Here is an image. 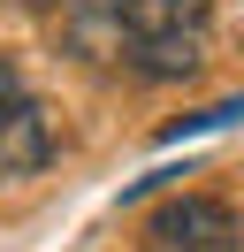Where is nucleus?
Returning <instances> with one entry per match:
<instances>
[{
  "mask_svg": "<svg viewBox=\"0 0 244 252\" xmlns=\"http://www.w3.org/2000/svg\"><path fill=\"white\" fill-rule=\"evenodd\" d=\"M46 31L76 62H122L137 77L168 84L191 77L214 31V0H38Z\"/></svg>",
  "mask_w": 244,
  "mask_h": 252,
  "instance_id": "nucleus-1",
  "label": "nucleus"
},
{
  "mask_svg": "<svg viewBox=\"0 0 244 252\" xmlns=\"http://www.w3.org/2000/svg\"><path fill=\"white\" fill-rule=\"evenodd\" d=\"M46 153H54L46 107L23 92V77H15L8 62H0V184H15V176L46 168Z\"/></svg>",
  "mask_w": 244,
  "mask_h": 252,
  "instance_id": "nucleus-2",
  "label": "nucleus"
},
{
  "mask_svg": "<svg viewBox=\"0 0 244 252\" xmlns=\"http://www.w3.org/2000/svg\"><path fill=\"white\" fill-rule=\"evenodd\" d=\"M237 237H244V221L221 199H168L152 214V245L160 252H237Z\"/></svg>",
  "mask_w": 244,
  "mask_h": 252,
  "instance_id": "nucleus-3",
  "label": "nucleus"
}]
</instances>
